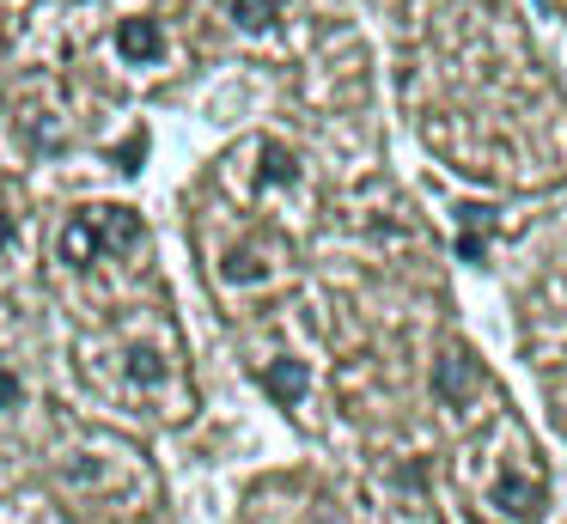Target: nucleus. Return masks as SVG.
Segmentation results:
<instances>
[{
	"label": "nucleus",
	"instance_id": "1",
	"mask_svg": "<svg viewBox=\"0 0 567 524\" xmlns=\"http://www.w3.org/2000/svg\"><path fill=\"white\" fill-rule=\"evenodd\" d=\"M476 390H482V372H476L470 353H440V360H433V397H440L445 409H470Z\"/></svg>",
	"mask_w": 567,
	"mask_h": 524
},
{
	"label": "nucleus",
	"instance_id": "2",
	"mask_svg": "<svg viewBox=\"0 0 567 524\" xmlns=\"http://www.w3.org/2000/svg\"><path fill=\"white\" fill-rule=\"evenodd\" d=\"M116 55L135 61V68H147V61L165 55V31L153 19H123L116 24Z\"/></svg>",
	"mask_w": 567,
	"mask_h": 524
},
{
	"label": "nucleus",
	"instance_id": "3",
	"mask_svg": "<svg viewBox=\"0 0 567 524\" xmlns=\"http://www.w3.org/2000/svg\"><path fill=\"white\" fill-rule=\"evenodd\" d=\"M55 250H62V263L68 268H86L92 256H99V214H68V226H62V244H55Z\"/></svg>",
	"mask_w": 567,
	"mask_h": 524
},
{
	"label": "nucleus",
	"instance_id": "4",
	"mask_svg": "<svg viewBox=\"0 0 567 524\" xmlns=\"http://www.w3.org/2000/svg\"><path fill=\"white\" fill-rule=\"evenodd\" d=\"M262 390H269V397L281 402V409H293V402L311 390L306 360H269V366H262Z\"/></svg>",
	"mask_w": 567,
	"mask_h": 524
},
{
	"label": "nucleus",
	"instance_id": "5",
	"mask_svg": "<svg viewBox=\"0 0 567 524\" xmlns=\"http://www.w3.org/2000/svg\"><path fill=\"white\" fill-rule=\"evenodd\" d=\"M123 372L135 378V384H159V378H165V360H159L153 348H128V353H123Z\"/></svg>",
	"mask_w": 567,
	"mask_h": 524
},
{
	"label": "nucleus",
	"instance_id": "6",
	"mask_svg": "<svg viewBox=\"0 0 567 524\" xmlns=\"http://www.w3.org/2000/svg\"><path fill=\"white\" fill-rule=\"evenodd\" d=\"M233 12H238V24H245V31H269L275 12H281V0H233Z\"/></svg>",
	"mask_w": 567,
	"mask_h": 524
},
{
	"label": "nucleus",
	"instance_id": "7",
	"mask_svg": "<svg viewBox=\"0 0 567 524\" xmlns=\"http://www.w3.org/2000/svg\"><path fill=\"white\" fill-rule=\"evenodd\" d=\"M494 500H501V506H513L518 518H525V512H537V506H530V487L525 482H501V487H494Z\"/></svg>",
	"mask_w": 567,
	"mask_h": 524
},
{
	"label": "nucleus",
	"instance_id": "8",
	"mask_svg": "<svg viewBox=\"0 0 567 524\" xmlns=\"http://www.w3.org/2000/svg\"><path fill=\"white\" fill-rule=\"evenodd\" d=\"M262 158H269L262 171H269L275 183H287V177H293V153H287V146H262Z\"/></svg>",
	"mask_w": 567,
	"mask_h": 524
},
{
	"label": "nucleus",
	"instance_id": "9",
	"mask_svg": "<svg viewBox=\"0 0 567 524\" xmlns=\"http://www.w3.org/2000/svg\"><path fill=\"white\" fill-rule=\"evenodd\" d=\"M226 275H233V280H257L262 268H257V256H245V250H238L233 263H226Z\"/></svg>",
	"mask_w": 567,
	"mask_h": 524
},
{
	"label": "nucleus",
	"instance_id": "10",
	"mask_svg": "<svg viewBox=\"0 0 567 524\" xmlns=\"http://www.w3.org/2000/svg\"><path fill=\"white\" fill-rule=\"evenodd\" d=\"M13 402H19V378L0 372V409H13Z\"/></svg>",
	"mask_w": 567,
	"mask_h": 524
},
{
	"label": "nucleus",
	"instance_id": "11",
	"mask_svg": "<svg viewBox=\"0 0 567 524\" xmlns=\"http://www.w3.org/2000/svg\"><path fill=\"white\" fill-rule=\"evenodd\" d=\"M13 238H19V219H13V214H0V250H7Z\"/></svg>",
	"mask_w": 567,
	"mask_h": 524
}]
</instances>
